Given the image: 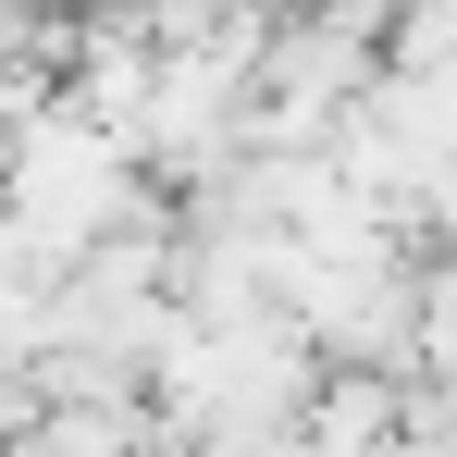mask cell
<instances>
[{
    "label": "cell",
    "instance_id": "6da1fadb",
    "mask_svg": "<svg viewBox=\"0 0 457 457\" xmlns=\"http://www.w3.org/2000/svg\"><path fill=\"white\" fill-rule=\"evenodd\" d=\"M75 12H124V0H75Z\"/></svg>",
    "mask_w": 457,
    "mask_h": 457
}]
</instances>
